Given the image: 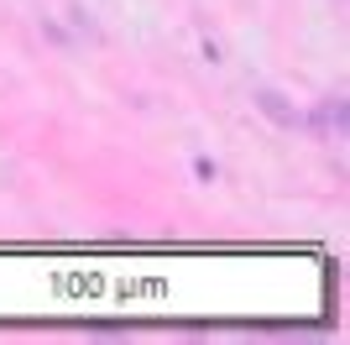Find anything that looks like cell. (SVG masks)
I'll return each mask as SVG.
<instances>
[{
	"instance_id": "6da1fadb",
	"label": "cell",
	"mask_w": 350,
	"mask_h": 345,
	"mask_svg": "<svg viewBox=\"0 0 350 345\" xmlns=\"http://www.w3.org/2000/svg\"><path fill=\"white\" fill-rule=\"evenodd\" d=\"M256 110H262L272 126H298V105H293L282 89H256Z\"/></svg>"
},
{
	"instance_id": "7a4b0ae2",
	"label": "cell",
	"mask_w": 350,
	"mask_h": 345,
	"mask_svg": "<svg viewBox=\"0 0 350 345\" xmlns=\"http://www.w3.org/2000/svg\"><path fill=\"white\" fill-rule=\"evenodd\" d=\"M345 120H350L345 100H324L319 110H314V131H335V136H345Z\"/></svg>"
}]
</instances>
